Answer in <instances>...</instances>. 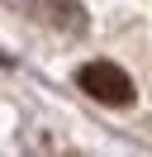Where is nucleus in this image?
Listing matches in <instances>:
<instances>
[{
	"instance_id": "1",
	"label": "nucleus",
	"mask_w": 152,
	"mask_h": 157,
	"mask_svg": "<svg viewBox=\"0 0 152 157\" xmlns=\"http://www.w3.org/2000/svg\"><path fill=\"white\" fill-rule=\"evenodd\" d=\"M76 86H81L86 95L104 100V105H128L133 100V81L124 76V67H114V62H86V67L76 71Z\"/></svg>"
}]
</instances>
